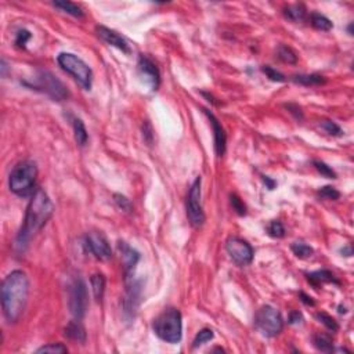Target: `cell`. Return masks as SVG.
I'll return each instance as SVG.
<instances>
[{
    "label": "cell",
    "mask_w": 354,
    "mask_h": 354,
    "mask_svg": "<svg viewBox=\"0 0 354 354\" xmlns=\"http://www.w3.org/2000/svg\"><path fill=\"white\" fill-rule=\"evenodd\" d=\"M53 212L54 206L47 193L43 188H36L28 204L24 224L16 238L14 248L18 253H24L27 250L31 239L46 226V223L53 216Z\"/></svg>",
    "instance_id": "cell-1"
},
{
    "label": "cell",
    "mask_w": 354,
    "mask_h": 354,
    "mask_svg": "<svg viewBox=\"0 0 354 354\" xmlns=\"http://www.w3.org/2000/svg\"><path fill=\"white\" fill-rule=\"evenodd\" d=\"M29 296V280L21 270L11 271L2 282V307L6 320L14 324L21 318Z\"/></svg>",
    "instance_id": "cell-2"
},
{
    "label": "cell",
    "mask_w": 354,
    "mask_h": 354,
    "mask_svg": "<svg viewBox=\"0 0 354 354\" xmlns=\"http://www.w3.org/2000/svg\"><path fill=\"white\" fill-rule=\"evenodd\" d=\"M36 177H38V166L35 162L24 160L17 163L9 176L10 191L21 198H27L36 190L35 188Z\"/></svg>",
    "instance_id": "cell-3"
},
{
    "label": "cell",
    "mask_w": 354,
    "mask_h": 354,
    "mask_svg": "<svg viewBox=\"0 0 354 354\" xmlns=\"http://www.w3.org/2000/svg\"><path fill=\"white\" fill-rule=\"evenodd\" d=\"M152 329L160 340L166 343H179L183 336V318L180 310L167 309L162 311L152 324Z\"/></svg>",
    "instance_id": "cell-4"
},
{
    "label": "cell",
    "mask_w": 354,
    "mask_h": 354,
    "mask_svg": "<svg viewBox=\"0 0 354 354\" xmlns=\"http://www.w3.org/2000/svg\"><path fill=\"white\" fill-rule=\"evenodd\" d=\"M58 65L69 73L75 80H76L84 90L92 88V80H93V72L90 66L77 55L72 53H60L57 57Z\"/></svg>",
    "instance_id": "cell-5"
},
{
    "label": "cell",
    "mask_w": 354,
    "mask_h": 354,
    "mask_svg": "<svg viewBox=\"0 0 354 354\" xmlns=\"http://www.w3.org/2000/svg\"><path fill=\"white\" fill-rule=\"evenodd\" d=\"M256 329L266 337H274L284 329V320L281 313L271 306H263L254 315Z\"/></svg>",
    "instance_id": "cell-6"
},
{
    "label": "cell",
    "mask_w": 354,
    "mask_h": 354,
    "mask_svg": "<svg viewBox=\"0 0 354 354\" xmlns=\"http://www.w3.org/2000/svg\"><path fill=\"white\" fill-rule=\"evenodd\" d=\"M25 84L35 90L43 92L55 101H62L68 97V90L64 86V83L58 80L50 72H40L38 76L35 77V82L25 83Z\"/></svg>",
    "instance_id": "cell-7"
},
{
    "label": "cell",
    "mask_w": 354,
    "mask_h": 354,
    "mask_svg": "<svg viewBox=\"0 0 354 354\" xmlns=\"http://www.w3.org/2000/svg\"><path fill=\"white\" fill-rule=\"evenodd\" d=\"M201 184H202V179L198 176L194 180L187 195V216L188 220L194 227H201L205 223V213L202 201H201V197H202Z\"/></svg>",
    "instance_id": "cell-8"
},
{
    "label": "cell",
    "mask_w": 354,
    "mask_h": 354,
    "mask_svg": "<svg viewBox=\"0 0 354 354\" xmlns=\"http://www.w3.org/2000/svg\"><path fill=\"white\" fill-rule=\"evenodd\" d=\"M69 310L75 320H82L87 310V288L82 278H75L69 287Z\"/></svg>",
    "instance_id": "cell-9"
},
{
    "label": "cell",
    "mask_w": 354,
    "mask_h": 354,
    "mask_svg": "<svg viewBox=\"0 0 354 354\" xmlns=\"http://www.w3.org/2000/svg\"><path fill=\"white\" fill-rule=\"evenodd\" d=\"M226 250L234 263L238 266H248L253 261V248L242 238L230 237L226 241Z\"/></svg>",
    "instance_id": "cell-10"
},
{
    "label": "cell",
    "mask_w": 354,
    "mask_h": 354,
    "mask_svg": "<svg viewBox=\"0 0 354 354\" xmlns=\"http://www.w3.org/2000/svg\"><path fill=\"white\" fill-rule=\"evenodd\" d=\"M84 245L96 259L108 260L112 256V249H111L110 242L104 237V234H101V232L92 231L86 234Z\"/></svg>",
    "instance_id": "cell-11"
},
{
    "label": "cell",
    "mask_w": 354,
    "mask_h": 354,
    "mask_svg": "<svg viewBox=\"0 0 354 354\" xmlns=\"http://www.w3.org/2000/svg\"><path fill=\"white\" fill-rule=\"evenodd\" d=\"M141 296V282L133 280V276L126 277V298L123 300L125 315L127 318H134Z\"/></svg>",
    "instance_id": "cell-12"
},
{
    "label": "cell",
    "mask_w": 354,
    "mask_h": 354,
    "mask_svg": "<svg viewBox=\"0 0 354 354\" xmlns=\"http://www.w3.org/2000/svg\"><path fill=\"white\" fill-rule=\"evenodd\" d=\"M137 66H138V72H140V75H141L143 77H145V80L151 84L152 90H156V88L159 87V84H160L159 69L156 68V65H155L152 61L149 60L148 57H145V55H140Z\"/></svg>",
    "instance_id": "cell-13"
},
{
    "label": "cell",
    "mask_w": 354,
    "mask_h": 354,
    "mask_svg": "<svg viewBox=\"0 0 354 354\" xmlns=\"http://www.w3.org/2000/svg\"><path fill=\"white\" fill-rule=\"evenodd\" d=\"M204 114L208 116L209 119L210 125H212V129H213V137H215V151L217 156H223L224 152H226V145H227V136L224 129L220 125L219 119L216 118L212 112H209L208 110H202Z\"/></svg>",
    "instance_id": "cell-14"
},
{
    "label": "cell",
    "mask_w": 354,
    "mask_h": 354,
    "mask_svg": "<svg viewBox=\"0 0 354 354\" xmlns=\"http://www.w3.org/2000/svg\"><path fill=\"white\" fill-rule=\"evenodd\" d=\"M96 31H97V35H99V38L101 39L103 42L110 44L112 47L119 49L121 51H123V53H130V47H129L127 42L122 38L121 35L116 32V31L110 29V28L107 27H103V25L96 28Z\"/></svg>",
    "instance_id": "cell-15"
},
{
    "label": "cell",
    "mask_w": 354,
    "mask_h": 354,
    "mask_svg": "<svg viewBox=\"0 0 354 354\" xmlns=\"http://www.w3.org/2000/svg\"><path fill=\"white\" fill-rule=\"evenodd\" d=\"M119 250L122 253V259L125 263V273L127 276H133L134 267L137 266L138 260H140V253L136 249H133L132 246H129L126 242H119Z\"/></svg>",
    "instance_id": "cell-16"
},
{
    "label": "cell",
    "mask_w": 354,
    "mask_h": 354,
    "mask_svg": "<svg viewBox=\"0 0 354 354\" xmlns=\"http://www.w3.org/2000/svg\"><path fill=\"white\" fill-rule=\"evenodd\" d=\"M307 281L315 288L320 287L322 284H328V282H333L336 285L340 284L336 280V277L333 276L329 270H317L314 273H310V274H307Z\"/></svg>",
    "instance_id": "cell-17"
},
{
    "label": "cell",
    "mask_w": 354,
    "mask_h": 354,
    "mask_svg": "<svg viewBox=\"0 0 354 354\" xmlns=\"http://www.w3.org/2000/svg\"><path fill=\"white\" fill-rule=\"evenodd\" d=\"M65 336L71 339L73 342L84 343L86 342V331L83 325L79 322V320H75L69 322L65 328Z\"/></svg>",
    "instance_id": "cell-18"
},
{
    "label": "cell",
    "mask_w": 354,
    "mask_h": 354,
    "mask_svg": "<svg viewBox=\"0 0 354 354\" xmlns=\"http://www.w3.org/2000/svg\"><path fill=\"white\" fill-rule=\"evenodd\" d=\"M313 343L317 347V350L324 351V353H333L335 348H333V343H332V337L326 333L318 332L313 336Z\"/></svg>",
    "instance_id": "cell-19"
},
{
    "label": "cell",
    "mask_w": 354,
    "mask_h": 354,
    "mask_svg": "<svg viewBox=\"0 0 354 354\" xmlns=\"http://www.w3.org/2000/svg\"><path fill=\"white\" fill-rule=\"evenodd\" d=\"M292 80L298 84L302 86H320L326 82V79L322 75H317V73H310V75H295L292 77Z\"/></svg>",
    "instance_id": "cell-20"
},
{
    "label": "cell",
    "mask_w": 354,
    "mask_h": 354,
    "mask_svg": "<svg viewBox=\"0 0 354 354\" xmlns=\"http://www.w3.org/2000/svg\"><path fill=\"white\" fill-rule=\"evenodd\" d=\"M90 284H92V291H93L94 299H96V300H101L103 296H104L105 284H107L104 274H101V273L94 274V276L90 278Z\"/></svg>",
    "instance_id": "cell-21"
},
{
    "label": "cell",
    "mask_w": 354,
    "mask_h": 354,
    "mask_svg": "<svg viewBox=\"0 0 354 354\" xmlns=\"http://www.w3.org/2000/svg\"><path fill=\"white\" fill-rule=\"evenodd\" d=\"M284 16L293 22L303 21L306 18V7L303 5H292L284 9Z\"/></svg>",
    "instance_id": "cell-22"
},
{
    "label": "cell",
    "mask_w": 354,
    "mask_h": 354,
    "mask_svg": "<svg viewBox=\"0 0 354 354\" xmlns=\"http://www.w3.org/2000/svg\"><path fill=\"white\" fill-rule=\"evenodd\" d=\"M310 22H311V25L317 31H322V32H328V31H331L332 28H333V24H332L331 20L326 18L325 16H322V14H318V13H313L310 16Z\"/></svg>",
    "instance_id": "cell-23"
},
{
    "label": "cell",
    "mask_w": 354,
    "mask_h": 354,
    "mask_svg": "<svg viewBox=\"0 0 354 354\" xmlns=\"http://www.w3.org/2000/svg\"><path fill=\"white\" fill-rule=\"evenodd\" d=\"M73 133H75V141L77 143V145L84 147L88 140V134L82 119H77V118L73 119Z\"/></svg>",
    "instance_id": "cell-24"
},
{
    "label": "cell",
    "mask_w": 354,
    "mask_h": 354,
    "mask_svg": "<svg viewBox=\"0 0 354 354\" xmlns=\"http://www.w3.org/2000/svg\"><path fill=\"white\" fill-rule=\"evenodd\" d=\"M53 5H54V7L60 9L61 11H64L66 14H69V16L76 17V18H82L83 17L82 9L77 5H75V3H72V2H65L64 0V2H54Z\"/></svg>",
    "instance_id": "cell-25"
},
{
    "label": "cell",
    "mask_w": 354,
    "mask_h": 354,
    "mask_svg": "<svg viewBox=\"0 0 354 354\" xmlns=\"http://www.w3.org/2000/svg\"><path fill=\"white\" fill-rule=\"evenodd\" d=\"M291 249H292L295 256H298L299 259H307V257H310L311 254L314 253V249L311 248L310 245H307L306 242H302V241L293 242L292 245H291Z\"/></svg>",
    "instance_id": "cell-26"
},
{
    "label": "cell",
    "mask_w": 354,
    "mask_h": 354,
    "mask_svg": "<svg viewBox=\"0 0 354 354\" xmlns=\"http://www.w3.org/2000/svg\"><path fill=\"white\" fill-rule=\"evenodd\" d=\"M277 54H278V58L285 62V64H296L298 62V55L296 53L293 51L291 47H288L285 44H281L278 50H277Z\"/></svg>",
    "instance_id": "cell-27"
},
{
    "label": "cell",
    "mask_w": 354,
    "mask_h": 354,
    "mask_svg": "<svg viewBox=\"0 0 354 354\" xmlns=\"http://www.w3.org/2000/svg\"><path fill=\"white\" fill-rule=\"evenodd\" d=\"M213 336H215V333H213V331H212L210 328H204V329H201V331L197 333L195 339H194L193 348H197L199 347V346L205 344V343H208L209 340L213 339Z\"/></svg>",
    "instance_id": "cell-28"
},
{
    "label": "cell",
    "mask_w": 354,
    "mask_h": 354,
    "mask_svg": "<svg viewBox=\"0 0 354 354\" xmlns=\"http://www.w3.org/2000/svg\"><path fill=\"white\" fill-rule=\"evenodd\" d=\"M315 318L320 321L322 325H325L326 329H329V331L336 332L337 329H339V325H337L335 318H332L331 315L326 314V313H317V314H315Z\"/></svg>",
    "instance_id": "cell-29"
},
{
    "label": "cell",
    "mask_w": 354,
    "mask_h": 354,
    "mask_svg": "<svg viewBox=\"0 0 354 354\" xmlns=\"http://www.w3.org/2000/svg\"><path fill=\"white\" fill-rule=\"evenodd\" d=\"M318 197L326 201H336L340 197V193L337 191L336 188L332 187V186H325V187H321L318 190Z\"/></svg>",
    "instance_id": "cell-30"
},
{
    "label": "cell",
    "mask_w": 354,
    "mask_h": 354,
    "mask_svg": "<svg viewBox=\"0 0 354 354\" xmlns=\"http://www.w3.org/2000/svg\"><path fill=\"white\" fill-rule=\"evenodd\" d=\"M36 353H68V348L62 343H49L36 350Z\"/></svg>",
    "instance_id": "cell-31"
},
{
    "label": "cell",
    "mask_w": 354,
    "mask_h": 354,
    "mask_svg": "<svg viewBox=\"0 0 354 354\" xmlns=\"http://www.w3.org/2000/svg\"><path fill=\"white\" fill-rule=\"evenodd\" d=\"M313 165H314L315 169L318 170V173H321V174L324 177H326V179H336V173L333 171V169H332L331 166H328L326 163H324V162H321V160H314Z\"/></svg>",
    "instance_id": "cell-32"
},
{
    "label": "cell",
    "mask_w": 354,
    "mask_h": 354,
    "mask_svg": "<svg viewBox=\"0 0 354 354\" xmlns=\"http://www.w3.org/2000/svg\"><path fill=\"white\" fill-rule=\"evenodd\" d=\"M261 72H263V73H264L266 76L269 77L270 80H273V82H285V76H284L280 71L274 69L273 66L270 65L261 66Z\"/></svg>",
    "instance_id": "cell-33"
},
{
    "label": "cell",
    "mask_w": 354,
    "mask_h": 354,
    "mask_svg": "<svg viewBox=\"0 0 354 354\" xmlns=\"http://www.w3.org/2000/svg\"><path fill=\"white\" fill-rule=\"evenodd\" d=\"M267 231H269V234H270L273 238H282L284 235H285V228H284V224H282L281 221H278V220L271 221L270 224H269Z\"/></svg>",
    "instance_id": "cell-34"
},
{
    "label": "cell",
    "mask_w": 354,
    "mask_h": 354,
    "mask_svg": "<svg viewBox=\"0 0 354 354\" xmlns=\"http://www.w3.org/2000/svg\"><path fill=\"white\" fill-rule=\"evenodd\" d=\"M230 202H231L232 209L235 210V213L239 216H243L246 213V206L242 202V199L238 197L237 194H231L230 195Z\"/></svg>",
    "instance_id": "cell-35"
},
{
    "label": "cell",
    "mask_w": 354,
    "mask_h": 354,
    "mask_svg": "<svg viewBox=\"0 0 354 354\" xmlns=\"http://www.w3.org/2000/svg\"><path fill=\"white\" fill-rule=\"evenodd\" d=\"M321 127H322L328 134H331V136H342L343 134V130L340 129V126L332 121H322L321 122Z\"/></svg>",
    "instance_id": "cell-36"
},
{
    "label": "cell",
    "mask_w": 354,
    "mask_h": 354,
    "mask_svg": "<svg viewBox=\"0 0 354 354\" xmlns=\"http://www.w3.org/2000/svg\"><path fill=\"white\" fill-rule=\"evenodd\" d=\"M114 201H115V204L118 205V208L122 210H125V212H132L133 210V205L132 202H130V199H127L125 195H122V194H115L114 195Z\"/></svg>",
    "instance_id": "cell-37"
},
{
    "label": "cell",
    "mask_w": 354,
    "mask_h": 354,
    "mask_svg": "<svg viewBox=\"0 0 354 354\" xmlns=\"http://www.w3.org/2000/svg\"><path fill=\"white\" fill-rule=\"evenodd\" d=\"M31 38H32L31 32L27 31V29H22V31H20V32L17 33L16 44L18 46V47H21V49H25V44L28 43V40H29Z\"/></svg>",
    "instance_id": "cell-38"
},
{
    "label": "cell",
    "mask_w": 354,
    "mask_h": 354,
    "mask_svg": "<svg viewBox=\"0 0 354 354\" xmlns=\"http://www.w3.org/2000/svg\"><path fill=\"white\" fill-rule=\"evenodd\" d=\"M143 134H144V138H145V141L148 144L152 143V129H151V126H149L148 122H145L144 123V129H143Z\"/></svg>",
    "instance_id": "cell-39"
},
{
    "label": "cell",
    "mask_w": 354,
    "mask_h": 354,
    "mask_svg": "<svg viewBox=\"0 0 354 354\" xmlns=\"http://www.w3.org/2000/svg\"><path fill=\"white\" fill-rule=\"evenodd\" d=\"M303 321V317H302V314L299 313V311H292L291 313V315H289V324L291 325H296V324H300Z\"/></svg>",
    "instance_id": "cell-40"
},
{
    "label": "cell",
    "mask_w": 354,
    "mask_h": 354,
    "mask_svg": "<svg viewBox=\"0 0 354 354\" xmlns=\"http://www.w3.org/2000/svg\"><path fill=\"white\" fill-rule=\"evenodd\" d=\"M288 110L291 111V114H293V115L296 116V119H302V118H303L302 110H300V107H298V105L289 104L288 105Z\"/></svg>",
    "instance_id": "cell-41"
},
{
    "label": "cell",
    "mask_w": 354,
    "mask_h": 354,
    "mask_svg": "<svg viewBox=\"0 0 354 354\" xmlns=\"http://www.w3.org/2000/svg\"><path fill=\"white\" fill-rule=\"evenodd\" d=\"M300 300H302L304 304H307V306H315V302L313 300V298L309 296V295H306L304 292H300Z\"/></svg>",
    "instance_id": "cell-42"
},
{
    "label": "cell",
    "mask_w": 354,
    "mask_h": 354,
    "mask_svg": "<svg viewBox=\"0 0 354 354\" xmlns=\"http://www.w3.org/2000/svg\"><path fill=\"white\" fill-rule=\"evenodd\" d=\"M263 182H264V184L267 186L269 190H273V188L276 187V182H274V180H271L269 176H263Z\"/></svg>",
    "instance_id": "cell-43"
},
{
    "label": "cell",
    "mask_w": 354,
    "mask_h": 354,
    "mask_svg": "<svg viewBox=\"0 0 354 354\" xmlns=\"http://www.w3.org/2000/svg\"><path fill=\"white\" fill-rule=\"evenodd\" d=\"M340 253H342L343 256H351V254H353V248H351V245H347V246H344L343 249H340Z\"/></svg>",
    "instance_id": "cell-44"
},
{
    "label": "cell",
    "mask_w": 354,
    "mask_h": 354,
    "mask_svg": "<svg viewBox=\"0 0 354 354\" xmlns=\"http://www.w3.org/2000/svg\"><path fill=\"white\" fill-rule=\"evenodd\" d=\"M0 65H2V76H6V72H7V64H6L5 58L2 60Z\"/></svg>",
    "instance_id": "cell-45"
}]
</instances>
